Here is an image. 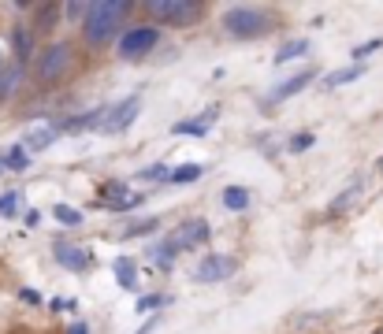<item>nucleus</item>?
<instances>
[{
	"mask_svg": "<svg viewBox=\"0 0 383 334\" xmlns=\"http://www.w3.org/2000/svg\"><path fill=\"white\" fill-rule=\"evenodd\" d=\"M235 257H220V253H216V257H205L201 264H197L194 267V279L197 282H224V279H231V275H235Z\"/></svg>",
	"mask_w": 383,
	"mask_h": 334,
	"instance_id": "obj_6",
	"label": "nucleus"
},
{
	"mask_svg": "<svg viewBox=\"0 0 383 334\" xmlns=\"http://www.w3.org/2000/svg\"><path fill=\"white\" fill-rule=\"evenodd\" d=\"M224 26H227L231 38H261V33L272 30V15H264L261 8H246V4H238V8H227Z\"/></svg>",
	"mask_w": 383,
	"mask_h": 334,
	"instance_id": "obj_2",
	"label": "nucleus"
},
{
	"mask_svg": "<svg viewBox=\"0 0 383 334\" xmlns=\"http://www.w3.org/2000/svg\"><path fill=\"white\" fill-rule=\"evenodd\" d=\"M4 163H8V167H23V163H26V156H23V145H15L11 153H8V160H4Z\"/></svg>",
	"mask_w": 383,
	"mask_h": 334,
	"instance_id": "obj_28",
	"label": "nucleus"
},
{
	"mask_svg": "<svg viewBox=\"0 0 383 334\" xmlns=\"http://www.w3.org/2000/svg\"><path fill=\"white\" fill-rule=\"evenodd\" d=\"M101 200H105V208H112V212H130V208L142 205V197L130 193L123 182H105V186H101Z\"/></svg>",
	"mask_w": 383,
	"mask_h": 334,
	"instance_id": "obj_8",
	"label": "nucleus"
},
{
	"mask_svg": "<svg viewBox=\"0 0 383 334\" xmlns=\"http://www.w3.org/2000/svg\"><path fill=\"white\" fill-rule=\"evenodd\" d=\"M53 23H56V8H41V26L38 30H53Z\"/></svg>",
	"mask_w": 383,
	"mask_h": 334,
	"instance_id": "obj_29",
	"label": "nucleus"
},
{
	"mask_svg": "<svg viewBox=\"0 0 383 334\" xmlns=\"http://www.w3.org/2000/svg\"><path fill=\"white\" fill-rule=\"evenodd\" d=\"M157 305H160V297H145L138 308H142V312H149V308H157Z\"/></svg>",
	"mask_w": 383,
	"mask_h": 334,
	"instance_id": "obj_31",
	"label": "nucleus"
},
{
	"mask_svg": "<svg viewBox=\"0 0 383 334\" xmlns=\"http://www.w3.org/2000/svg\"><path fill=\"white\" fill-rule=\"evenodd\" d=\"M112 271H115V282H120L123 290H135V282H138V264L135 260L120 257V260L112 264Z\"/></svg>",
	"mask_w": 383,
	"mask_h": 334,
	"instance_id": "obj_12",
	"label": "nucleus"
},
{
	"mask_svg": "<svg viewBox=\"0 0 383 334\" xmlns=\"http://www.w3.org/2000/svg\"><path fill=\"white\" fill-rule=\"evenodd\" d=\"M53 253H56V260L68 267V271H86V267L93 264L90 249H82V245H75V242H56Z\"/></svg>",
	"mask_w": 383,
	"mask_h": 334,
	"instance_id": "obj_9",
	"label": "nucleus"
},
{
	"mask_svg": "<svg viewBox=\"0 0 383 334\" xmlns=\"http://www.w3.org/2000/svg\"><path fill=\"white\" fill-rule=\"evenodd\" d=\"M216 115H220V112H216V108H209V112H201V119H187V123H175L172 130H175V134H209V126L216 123Z\"/></svg>",
	"mask_w": 383,
	"mask_h": 334,
	"instance_id": "obj_13",
	"label": "nucleus"
},
{
	"mask_svg": "<svg viewBox=\"0 0 383 334\" xmlns=\"http://www.w3.org/2000/svg\"><path fill=\"white\" fill-rule=\"evenodd\" d=\"M130 4L127 0H101V4H90L86 8V19H82V33H86L90 45H105L112 41L120 26L127 23Z\"/></svg>",
	"mask_w": 383,
	"mask_h": 334,
	"instance_id": "obj_1",
	"label": "nucleus"
},
{
	"mask_svg": "<svg viewBox=\"0 0 383 334\" xmlns=\"http://www.w3.org/2000/svg\"><path fill=\"white\" fill-rule=\"evenodd\" d=\"M56 220H60V223L78 227V223H82V212H75V208H68V205H56Z\"/></svg>",
	"mask_w": 383,
	"mask_h": 334,
	"instance_id": "obj_25",
	"label": "nucleus"
},
{
	"mask_svg": "<svg viewBox=\"0 0 383 334\" xmlns=\"http://www.w3.org/2000/svg\"><path fill=\"white\" fill-rule=\"evenodd\" d=\"M157 41H160L157 26H135V30H127L120 38V56L123 60H142V56H149L157 48Z\"/></svg>",
	"mask_w": 383,
	"mask_h": 334,
	"instance_id": "obj_5",
	"label": "nucleus"
},
{
	"mask_svg": "<svg viewBox=\"0 0 383 334\" xmlns=\"http://www.w3.org/2000/svg\"><path fill=\"white\" fill-rule=\"evenodd\" d=\"M313 141H316V138H313L309 130H305V134H294V138H290V153H305Z\"/></svg>",
	"mask_w": 383,
	"mask_h": 334,
	"instance_id": "obj_26",
	"label": "nucleus"
},
{
	"mask_svg": "<svg viewBox=\"0 0 383 334\" xmlns=\"http://www.w3.org/2000/svg\"><path fill=\"white\" fill-rule=\"evenodd\" d=\"M175 253H182V249L175 245V238H168V242H160V245H153V249H149V260H157L160 267H172Z\"/></svg>",
	"mask_w": 383,
	"mask_h": 334,
	"instance_id": "obj_15",
	"label": "nucleus"
},
{
	"mask_svg": "<svg viewBox=\"0 0 383 334\" xmlns=\"http://www.w3.org/2000/svg\"><path fill=\"white\" fill-rule=\"evenodd\" d=\"M305 53H309V41H305V38H298V41H287V45H283L279 53H276V63L298 60V56H305Z\"/></svg>",
	"mask_w": 383,
	"mask_h": 334,
	"instance_id": "obj_20",
	"label": "nucleus"
},
{
	"mask_svg": "<svg viewBox=\"0 0 383 334\" xmlns=\"http://www.w3.org/2000/svg\"><path fill=\"white\" fill-rule=\"evenodd\" d=\"M224 208L246 212V208H249V190H246V186H227V190H224Z\"/></svg>",
	"mask_w": 383,
	"mask_h": 334,
	"instance_id": "obj_16",
	"label": "nucleus"
},
{
	"mask_svg": "<svg viewBox=\"0 0 383 334\" xmlns=\"http://www.w3.org/2000/svg\"><path fill=\"white\" fill-rule=\"evenodd\" d=\"M138 97H130V100H123V104H115V108H108L105 112V123H101V130L105 134H120V130H127L130 123L138 119Z\"/></svg>",
	"mask_w": 383,
	"mask_h": 334,
	"instance_id": "obj_7",
	"label": "nucleus"
},
{
	"mask_svg": "<svg viewBox=\"0 0 383 334\" xmlns=\"http://www.w3.org/2000/svg\"><path fill=\"white\" fill-rule=\"evenodd\" d=\"M138 178H145V182H172V171L164 163H157V167H145Z\"/></svg>",
	"mask_w": 383,
	"mask_h": 334,
	"instance_id": "obj_23",
	"label": "nucleus"
},
{
	"mask_svg": "<svg viewBox=\"0 0 383 334\" xmlns=\"http://www.w3.org/2000/svg\"><path fill=\"white\" fill-rule=\"evenodd\" d=\"M379 171H383V160H379Z\"/></svg>",
	"mask_w": 383,
	"mask_h": 334,
	"instance_id": "obj_33",
	"label": "nucleus"
},
{
	"mask_svg": "<svg viewBox=\"0 0 383 334\" xmlns=\"http://www.w3.org/2000/svg\"><path fill=\"white\" fill-rule=\"evenodd\" d=\"M19 293H23L26 305H41V293H38V290H19Z\"/></svg>",
	"mask_w": 383,
	"mask_h": 334,
	"instance_id": "obj_30",
	"label": "nucleus"
},
{
	"mask_svg": "<svg viewBox=\"0 0 383 334\" xmlns=\"http://www.w3.org/2000/svg\"><path fill=\"white\" fill-rule=\"evenodd\" d=\"M15 86H19V67H11V71L0 75V100L11 97V93H15Z\"/></svg>",
	"mask_w": 383,
	"mask_h": 334,
	"instance_id": "obj_22",
	"label": "nucleus"
},
{
	"mask_svg": "<svg viewBox=\"0 0 383 334\" xmlns=\"http://www.w3.org/2000/svg\"><path fill=\"white\" fill-rule=\"evenodd\" d=\"M71 45L68 41H56V45H48L45 53L38 56V78L41 82H56L68 75V67H71Z\"/></svg>",
	"mask_w": 383,
	"mask_h": 334,
	"instance_id": "obj_4",
	"label": "nucleus"
},
{
	"mask_svg": "<svg viewBox=\"0 0 383 334\" xmlns=\"http://www.w3.org/2000/svg\"><path fill=\"white\" fill-rule=\"evenodd\" d=\"M361 75H364V67L354 63V67H342V71H331V75L324 78V86H346V82H357Z\"/></svg>",
	"mask_w": 383,
	"mask_h": 334,
	"instance_id": "obj_17",
	"label": "nucleus"
},
{
	"mask_svg": "<svg viewBox=\"0 0 383 334\" xmlns=\"http://www.w3.org/2000/svg\"><path fill=\"white\" fill-rule=\"evenodd\" d=\"M19 190H8V193H0V215H4V220H11L15 212H19Z\"/></svg>",
	"mask_w": 383,
	"mask_h": 334,
	"instance_id": "obj_21",
	"label": "nucleus"
},
{
	"mask_svg": "<svg viewBox=\"0 0 383 334\" xmlns=\"http://www.w3.org/2000/svg\"><path fill=\"white\" fill-rule=\"evenodd\" d=\"M205 242H209V223H205V220L182 223L179 234H175V245H179V249H197V245H205Z\"/></svg>",
	"mask_w": 383,
	"mask_h": 334,
	"instance_id": "obj_10",
	"label": "nucleus"
},
{
	"mask_svg": "<svg viewBox=\"0 0 383 334\" xmlns=\"http://www.w3.org/2000/svg\"><path fill=\"white\" fill-rule=\"evenodd\" d=\"M145 230H157V220H138V223H127V230L120 234V238H138V234Z\"/></svg>",
	"mask_w": 383,
	"mask_h": 334,
	"instance_id": "obj_24",
	"label": "nucleus"
},
{
	"mask_svg": "<svg viewBox=\"0 0 383 334\" xmlns=\"http://www.w3.org/2000/svg\"><path fill=\"white\" fill-rule=\"evenodd\" d=\"M313 82V71H302V75H294V78H287L283 86H276L272 93H268V104H279V100H287V97H294V93H302L305 86Z\"/></svg>",
	"mask_w": 383,
	"mask_h": 334,
	"instance_id": "obj_11",
	"label": "nucleus"
},
{
	"mask_svg": "<svg viewBox=\"0 0 383 334\" xmlns=\"http://www.w3.org/2000/svg\"><path fill=\"white\" fill-rule=\"evenodd\" d=\"M15 56L19 60L34 56V26H15Z\"/></svg>",
	"mask_w": 383,
	"mask_h": 334,
	"instance_id": "obj_14",
	"label": "nucleus"
},
{
	"mask_svg": "<svg viewBox=\"0 0 383 334\" xmlns=\"http://www.w3.org/2000/svg\"><path fill=\"white\" fill-rule=\"evenodd\" d=\"M71 334H90V327H86V323H75V327H71Z\"/></svg>",
	"mask_w": 383,
	"mask_h": 334,
	"instance_id": "obj_32",
	"label": "nucleus"
},
{
	"mask_svg": "<svg viewBox=\"0 0 383 334\" xmlns=\"http://www.w3.org/2000/svg\"><path fill=\"white\" fill-rule=\"evenodd\" d=\"M56 126H45V130H34V134H30V138L23 141V149H30V153H41V149H48V141H53L56 138Z\"/></svg>",
	"mask_w": 383,
	"mask_h": 334,
	"instance_id": "obj_18",
	"label": "nucleus"
},
{
	"mask_svg": "<svg viewBox=\"0 0 383 334\" xmlns=\"http://www.w3.org/2000/svg\"><path fill=\"white\" fill-rule=\"evenodd\" d=\"M376 48H383V41H369V45H357V48H354V60H364L369 53H376Z\"/></svg>",
	"mask_w": 383,
	"mask_h": 334,
	"instance_id": "obj_27",
	"label": "nucleus"
},
{
	"mask_svg": "<svg viewBox=\"0 0 383 334\" xmlns=\"http://www.w3.org/2000/svg\"><path fill=\"white\" fill-rule=\"evenodd\" d=\"M145 8L172 26H190L201 19V4H194V0H149Z\"/></svg>",
	"mask_w": 383,
	"mask_h": 334,
	"instance_id": "obj_3",
	"label": "nucleus"
},
{
	"mask_svg": "<svg viewBox=\"0 0 383 334\" xmlns=\"http://www.w3.org/2000/svg\"><path fill=\"white\" fill-rule=\"evenodd\" d=\"M201 175H205L201 163H182V167H175V171H172V182H175V186H187V182H197Z\"/></svg>",
	"mask_w": 383,
	"mask_h": 334,
	"instance_id": "obj_19",
	"label": "nucleus"
}]
</instances>
